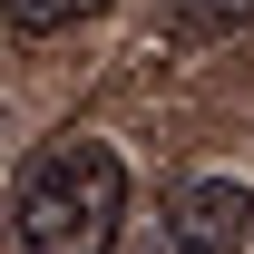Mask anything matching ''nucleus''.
<instances>
[{"label":"nucleus","instance_id":"nucleus-1","mask_svg":"<svg viewBox=\"0 0 254 254\" xmlns=\"http://www.w3.org/2000/svg\"><path fill=\"white\" fill-rule=\"evenodd\" d=\"M118 215H127V166L108 137H49L20 166V195H10L20 254H108Z\"/></svg>","mask_w":254,"mask_h":254},{"label":"nucleus","instance_id":"nucleus-2","mask_svg":"<svg viewBox=\"0 0 254 254\" xmlns=\"http://www.w3.org/2000/svg\"><path fill=\"white\" fill-rule=\"evenodd\" d=\"M254 245V186L245 176H186L166 195L147 254H245Z\"/></svg>","mask_w":254,"mask_h":254},{"label":"nucleus","instance_id":"nucleus-3","mask_svg":"<svg viewBox=\"0 0 254 254\" xmlns=\"http://www.w3.org/2000/svg\"><path fill=\"white\" fill-rule=\"evenodd\" d=\"M147 10H157L166 39H225V30L254 20V0H147Z\"/></svg>","mask_w":254,"mask_h":254},{"label":"nucleus","instance_id":"nucleus-4","mask_svg":"<svg viewBox=\"0 0 254 254\" xmlns=\"http://www.w3.org/2000/svg\"><path fill=\"white\" fill-rule=\"evenodd\" d=\"M108 0H0V30L10 39H49V30H78V20H98Z\"/></svg>","mask_w":254,"mask_h":254}]
</instances>
